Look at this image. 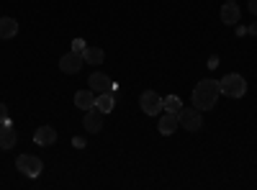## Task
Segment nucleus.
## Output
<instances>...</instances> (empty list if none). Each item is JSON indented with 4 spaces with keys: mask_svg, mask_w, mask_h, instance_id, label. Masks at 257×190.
<instances>
[{
    "mask_svg": "<svg viewBox=\"0 0 257 190\" xmlns=\"http://www.w3.org/2000/svg\"><path fill=\"white\" fill-rule=\"evenodd\" d=\"M178 123L183 126L185 131H201V126H203V116L201 111L193 105V108H180L178 113Z\"/></svg>",
    "mask_w": 257,
    "mask_h": 190,
    "instance_id": "nucleus-4",
    "label": "nucleus"
},
{
    "mask_svg": "<svg viewBox=\"0 0 257 190\" xmlns=\"http://www.w3.org/2000/svg\"><path fill=\"white\" fill-rule=\"evenodd\" d=\"M18 141L16 131H13V126H6V123H0V149H13Z\"/></svg>",
    "mask_w": 257,
    "mask_h": 190,
    "instance_id": "nucleus-13",
    "label": "nucleus"
},
{
    "mask_svg": "<svg viewBox=\"0 0 257 190\" xmlns=\"http://www.w3.org/2000/svg\"><path fill=\"white\" fill-rule=\"evenodd\" d=\"M178 113H165L162 118H160V123H157V129H160V134H165V136H170V134H175L178 131Z\"/></svg>",
    "mask_w": 257,
    "mask_h": 190,
    "instance_id": "nucleus-9",
    "label": "nucleus"
},
{
    "mask_svg": "<svg viewBox=\"0 0 257 190\" xmlns=\"http://www.w3.org/2000/svg\"><path fill=\"white\" fill-rule=\"evenodd\" d=\"M139 108H142L147 116H157L160 111H165V108H162V95L155 93V90H144V93L139 95Z\"/></svg>",
    "mask_w": 257,
    "mask_h": 190,
    "instance_id": "nucleus-5",
    "label": "nucleus"
},
{
    "mask_svg": "<svg viewBox=\"0 0 257 190\" xmlns=\"http://www.w3.org/2000/svg\"><path fill=\"white\" fill-rule=\"evenodd\" d=\"M82 59L88 62V65H100V62L105 59V54H103L100 47H85L82 49Z\"/></svg>",
    "mask_w": 257,
    "mask_h": 190,
    "instance_id": "nucleus-16",
    "label": "nucleus"
},
{
    "mask_svg": "<svg viewBox=\"0 0 257 190\" xmlns=\"http://www.w3.org/2000/svg\"><path fill=\"white\" fill-rule=\"evenodd\" d=\"M75 105H77L80 111H90L93 105H95V93L88 90V88H85V90H77V93H75Z\"/></svg>",
    "mask_w": 257,
    "mask_h": 190,
    "instance_id": "nucleus-11",
    "label": "nucleus"
},
{
    "mask_svg": "<svg viewBox=\"0 0 257 190\" xmlns=\"http://www.w3.org/2000/svg\"><path fill=\"white\" fill-rule=\"evenodd\" d=\"M90 90L98 95V93H108L111 90V80L108 75H103V72H93L90 75Z\"/></svg>",
    "mask_w": 257,
    "mask_h": 190,
    "instance_id": "nucleus-10",
    "label": "nucleus"
},
{
    "mask_svg": "<svg viewBox=\"0 0 257 190\" xmlns=\"http://www.w3.org/2000/svg\"><path fill=\"white\" fill-rule=\"evenodd\" d=\"M239 16H242V11H239V6H237V0H226L224 3V8H221V21L226 26H234V24H239Z\"/></svg>",
    "mask_w": 257,
    "mask_h": 190,
    "instance_id": "nucleus-8",
    "label": "nucleus"
},
{
    "mask_svg": "<svg viewBox=\"0 0 257 190\" xmlns=\"http://www.w3.org/2000/svg\"><path fill=\"white\" fill-rule=\"evenodd\" d=\"M219 90H221V95H229V98H242L247 93V82L242 75L229 72L219 80Z\"/></svg>",
    "mask_w": 257,
    "mask_h": 190,
    "instance_id": "nucleus-2",
    "label": "nucleus"
},
{
    "mask_svg": "<svg viewBox=\"0 0 257 190\" xmlns=\"http://www.w3.org/2000/svg\"><path fill=\"white\" fill-rule=\"evenodd\" d=\"M18 34V21L6 16V18H0V39H13Z\"/></svg>",
    "mask_w": 257,
    "mask_h": 190,
    "instance_id": "nucleus-15",
    "label": "nucleus"
},
{
    "mask_svg": "<svg viewBox=\"0 0 257 190\" xmlns=\"http://www.w3.org/2000/svg\"><path fill=\"white\" fill-rule=\"evenodd\" d=\"M162 108H165L167 113H180L183 100H180L178 95H167V98H162Z\"/></svg>",
    "mask_w": 257,
    "mask_h": 190,
    "instance_id": "nucleus-17",
    "label": "nucleus"
},
{
    "mask_svg": "<svg viewBox=\"0 0 257 190\" xmlns=\"http://www.w3.org/2000/svg\"><path fill=\"white\" fill-rule=\"evenodd\" d=\"M72 144H75V146H77V149H82V146H85V139H80V136H77V139H75V141H72Z\"/></svg>",
    "mask_w": 257,
    "mask_h": 190,
    "instance_id": "nucleus-21",
    "label": "nucleus"
},
{
    "mask_svg": "<svg viewBox=\"0 0 257 190\" xmlns=\"http://www.w3.org/2000/svg\"><path fill=\"white\" fill-rule=\"evenodd\" d=\"M113 105H116V95L108 90V93H98L95 95V108L103 111V113H111L113 111Z\"/></svg>",
    "mask_w": 257,
    "mask_h": 190,
    "instance_id": "nucleus-14",
    "label": "nucleus"
},
{
    "mask_svg": "<svg viewBox=\"0 0 257 190\" xmlns=\"http://www.w3.org/2000/svg\"><path fill=\"white\" fill-rule=\"evenodd\" d=\"M16 170L26 177H39L41 170H44V162H41L36 154H21L16 159Z\"/></svg>",
    "mask_w": 257,
    "mask_h": 190,
    "instance_id": "nucleus-3",
    "label": "nucleus"
},
{
    "mask_svg": "<svg viewBox=\"0 0 257 190\" xmlns=\"http://www.w3.org/2000/svg\"><path fill=\"white\" fill-rule=\"evenodd\" d=\"M82 49H85V41H82V39H75V41H72V52H80V54H82Z\"/></svg>",
    "mask_w": 257,
    "mask_h": 190,
    "instance_id": "nucleus-18",
    "label": "nucleus"
},
{
    "mask_svg": "<svg viewBox=\"0 0 257 190\" xmlns=\"http://www.w3.org/2000/svg\"><path fill=\"white\" fill-rule=\"evenodd\" d=\"M103 111H98L95 108V105H93V108L90 111H85V121H82V126H85V131H88V134H98L100 129H103Z\"/></svg>",
    "mask_w": 257,
    "mask_h": 190,
    "instance_id": "nucleus-7",
    "label": "nucleus"
},
{
    "mask_svg": "<svg viewBox=\"0 0 257 190\" xmlns=\"http://www.w3.org/2000/svg\"><path fill=\"white\" fill-rule=\"evenodd\" d=\"M8 121V108H6V103H0V123H6Z\"/></svg>",
    "mask_w": 257,
    "mask_h": 190,
    "instance_id": "nucleus-19",
    "label": "nucleus"
},
{
    "mask_svg": "<svg viewBox=\"0 0 257 190\" xmlns=\"http://www.w3.org/2000/svg\"><path fill=\"white\" fill-rule=\"evenodd\" d=\"M247 34H252V36H257V21H254V24L247 29Z\"/></svg>",
    "mask_w": 257,
    "mask_h": 190,
    "instance_id": "nucleus-22",
    "label": "nucleus"
},
{
    "mask_svg": "<svg viewBox=\"0 0 257 190\" xmlns=\"http://www.w3.org/2000/svg\"><path fill=\"white\" fill-rule=\"evenodd\" d=\"M82 54L80 52H67L62 59H59V70L62 72H67V75H77L80 70H82Z\"/></svg>",
    "mask_w": 257,
    "mask_h": 190,
    "instance_id": "nucleus-6",
    "label": "nucleus"
},
{
    "mask_svg": "<svg viewBox=\"0 0 257 190\" xmlns=\"http://www.w3.org/2000/svg\"><path fill=\"white\" fill-rule=\"evenodd\" d=\"M231 3H234V0H231Z\"/></svg>",
    "mask_w": 257,
    "mask_h": 190,
    "instance_id": "nucleus-23",
    "label": "nucleus"
},
{
    "mask_svg": "<svg viewBox=\"0 0 257 190\" xmlns=\"http://www.w3.org/2000/svg\"><path fill=\"white\" fill-rule=\"evenodd\" d=\"M221 90H219V80H201L196 90H193V105H196L198 111H211L213 105H216Z\"/></svg>",
    "mask_w": 257,
    "mask_h": 190,
    "instance_id": "nucleus-1",
    "label": "nucleus"
},
{
    "mask_svg": "<svg viewBox=\"0 0 257 190\" xmlns=\"http://www.w3.org/2000/svg\"><path fill=\"white\" fill-rule=\"evenodd\" d=\"M249 13L257 16V0H249Z\"/></svg>",
    "mask_w": 257,
    "mask_h": 190,
    "instance_id": "nucleus-20",
    "label": "nucleus"
},
{
    "mask_svg": "<svg viewBox=\"0 0 257 190\" xmlns=\"http://www.w3.org/2000/svg\"><path fill=\"white\" fill-rule=\"evenodd\" d=\"M34 141L39 146H49V144L57 141V131L52 129V126H41V129H36V134H34Z\"/></svg>",
    "mask_w": 257,
    "mask_h": 190,
    "instance_id": "nucleus-12",
    "label": "nucleus"
}]
</instances>
